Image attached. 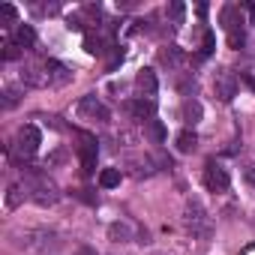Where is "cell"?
Masks as SVG:
<instances>
[{"instance_id": "cell-13", "label": "cell", "mask_w": 255, "mask_h": 255, "mask_svg": "<svg viewBox=\"0 0 255 255\" xmlns=\"http://www.w3.org/2000/svg\"><path fill=\"white\" fill-rule=\"evenodd\" d=\"M201 114H204V108H201L198 99H186V102H183V120H186L189 126L201 123Z\"/></svg>"}, {"instance_id": "cell-26", "label": "cell", "mask_w": 255, "mask_h": 255, "mask_svg": "<svg viewBox=\"0 0 255 255\" xmlns=\"http://www.w3.org/2000/svg\"><path fill=\"white\" fill-rule=\"evenodd\" d=\"M210 51H213V33L207 30V33H204V48H201V54H210Z\"/></svg>"}, {"instance_id": "cell-27", "label": "cell", "mask_w": 255, "mask_h": 255, "mask_svg": "<svg viewBox=\"0 0 255 255\" xmlns=\"http://www.w3.org/2000/svg\"><path fill=\"white\" fill-rule=\"evenodd\" d=\"M81 198H84V201H90V204H93V201H96V198H93V195H90V189H81Z\"/></svg>"}, {"instance_id": "cell-19", "label": "cell", "mask_w": 255, "mask_h": 255, "mask_svg": "<svg viewBox=\"0 0 255 255\" xmlns=\"http://www.w3.org/2000/svg\"><path fill=\"white\" fill-rule=\"evenodd\" d=\"M84 48H87L90 54H102V51H105V48H102V39H99V36H93V33H87V36H84Z\"/></svg>"}, {"instance_id": "cell-16", "label": "cell", "mask_w": 255, "mask_h": 255, "mask_svg": "<svg viewBox=\"0 0 255 255\" xmlns=\"http://www.w3.org/2000/svg\"><path fill=\"white\" fill-rule=\"evenodd\" d=\"M99 186H102V189H114V186H120V168H102V174H99Z\"/></svg>"}, {"instance_id": "cell-5", "label": "cell", "mask_w": 255, "mask_h": 255, "mask_svg": "<svg viewBox=\"0 0 255 255\" xmlns=\"http://www.w3.org/2000/svg\"><path fill=\"white\" fill-rule=\"evenodd\" d=\"M186 228H189L192 234H201V237L210 234V219H207V213H204V207H201L198 201H192V204L186 207Z\"/></svg>"}, {"instance_id": "cell-15", "label": "cell", "mask_w": 255, "mask_h": 255, "mask_svg": "<svg viewBox=\"0 0 255 255\" xmlns=\"http://www.w3.org/2000/svg\"><path fill=\"white\" fill-rule=\"evenodd\" d=\"M144 135H147L150 141L162 144V141H165V126H162V120H147V123H144Z\"/></svg>"}, {"instance_id": "cell-14", "label": "cell", "mask_w": 255, "mask_h": 255, "mask_svg": "<svg viewBox=\"0 0 255 255\" xmlns=\"http://www.w3.org/2000/svg\"><path fill=\"white\" fill-rule=\"evenodd\" d=\"M174 141H177V150H180V153H192V150L198 147V135H195L192 129L177 132V138H174Z\"/></svg>"}, {"instance_id": "cell-10", "label": "cell", "mask_w": 255, "mask_h": 255, "mask_svg": "<svg viewBox=\"0 0 255 255\" xmlns=\"http://www.w3.org/2000/svg\"><path fill=\"white\" fill-rule=\"evenodd\" d=\"M96 141L93 138H81V144H78V156H81V168H84V174H90L93 168H96Z\"/></svg>"}, {"instance_id": "cell-4", "label": "cell", "mask_w": 255, "mask_h": 255, "mask_svg": "<svg viewBox=\"0 0 255 255\" xmlns=\"http://www.w3.org/2000/svg\"><path fill=\"white\" fill-rule=\"evenodd\" d=\"M78 117H81V120H90V123H108V120H111L108 108H105L93 93L78 102Z\"/></svg>"}, {"instance_id": "cell-20", "label": "cell", "mask_w": 255, "mask_h": 255, "mask_svg": "<svg viewBox=\"0 0 255 255\" xmlns=\"http://www.w3.org/2000/svg\"><path fill=\"white\" fill-rule=\"evenodd\" d=\"M21 198H24L21 186H9V192H6V207H9V210H12V207H18V204H21Z\"/></svg>"}, {"instance_id": "cell-21", "label": "cell", "mask_w": 255, "mask_h": 255, "mask_svg": "<svg viewBox=\"0 0 255 255\" xmlns=\"http://www.w3.org/2000/svg\"><path fill=\"white\" fill-rule=\"evenodd\" d=\"M183 15H186V6H183V3H171V6H168V18H171L174 24H180Z\"/></svg>"}, {"instance_id": "cell-28", "label": "cell", "mask_w": 255, "mask_h": 255, "mask_svg": "<svg viewBox=\"0 0 255 255\" xmlns=\"http://www.w3.org/2000/svg\"><path fill=\"white\" fill-rule=\"evenodd\" d=\"M75 255H96V252H93V249H78Z\"/></svg>"}, {"instance_id": "cell-3", "label": "cell", "mask_w": 255, "mask_h": 255, "mask_svg": "<svg viewBox=\"0 0 255 255\" xmlns=\"http://www.w3.org/2000/svg\"><path fill=\"white\" fill-rule=\"evenodd\" d=\"M39 144H42L39 129H36L33 123H24L21 129H18V135H15V153H18L21 159H30V156L39 150Z\"/></svg>"}, {"instance_id": "cell-24", "label": "cell", "mask_w": 255, "mask_h": 255, "mask_svg": "<svg viewBox=\"0 0 255 255\" xmlns=\"http://www.w3.org/2000/svg\"><path fill=\"white\" fill-rule=\"evenodd\" d=\"M18 102V93L15 90H3V108H12Z\"/></svg>"}, {"instance_id": "cell-9", "label": "cell", "mask_w": 255, "mask_h": 255, "mask_svg": "<svg viewBox=\"0 0 255 255\" xmlns=\"http://www.w3.org/2000/svg\"><path fill=\"white\" fill-rule=\"evenodd\" d=\"M135 87H138L141 99H153V96H156V90H159L156 72H153V69H141V72L135 75Z\"/></svg>"}, {"instance_id": "cell-7", "label": "cell", "mask_w": 255, "mask_h": 255, "mask_svg": "<svg viewBox=\"0 0 255 255\" xmlns=\"http://www.w3.org/2000/svg\"><path fill=\"white\" fill-rule=\"evenodd\" d=\"M213 90H216V96L219 99H234V93H237V75L231 72V69H219L216 72V78H213Z\"/></svg>"}, {"instance_id": "cell-25", "label": "cell", "mask_w": 255, "mask_h": 255, "mask_svg": "<svg viewBox=\"0 0 255 255\" xmlns=\"http://www.w3.org/2000/svg\"><path fill=\"white\" fill-rule=\"evenodd\" d=\"M243 177H246V183H249V186H255V162H249V165L243 168Z\"/></svg>"}, {"instance_id": "cell-2", "label": "cell", "mask_w": 255, "mask_h": 255, "mask_svg": "<svg viewBox=\"0 0 255 255\" xmlns=\"http://www.w3.org/2000/svg\"><path fill=\"white\" fill-rule=\"evenodd\" d=\"M219 21H222V27L228 30V45H231V48H243L246 36H243V18H240V9H237L234 3L222 6Z\"/></svg>"}, {"instance_id": "cell-8", "label": "cell", "mask_w": 255, "mask_h": 255, "mask_svg": "<svg viewBox=\"0 0 255 255\" xmlns=\"http://www.w3.org/2000/svg\"><path fill=\"white\" fill-rule=\"evenodd\" d=\"M45 78H48V87H63V84L72 81V72L60 60H48L45 63Z\"/></svg>"}, {"instance_id": "cell-6", "label": "cell", "mask_w": 255, "mask_h": 255, "mask_svg": "<svg viewBox=\"0 0 255 255\" xmlns=\"http://www.w3.org/2000/svg\"><path fill=\"white\" fill-rule=\"evenodd\" d=\"M204 186L210 189V192H225L228 189V171L219 165V162H207L204 165Z\"/></svg>"}, {"instance_id": "cell-29", "label": "cell", "mask_w": 255, "mask_h": 255, "mask_svg": "<svg viewBox=\"0 0 255 255\" xmlns=\"http://www.w3.org/2000/svg\"><path fill=\"white\" fill-rule=\"evenodd\" d=\"M243 255H255V246H249V249H246V252H243Z\"/></svg>"}, {"instance_id": "cell-18", "label": "cell", "mask_w": 255, "mask_h": 255, "mask_svg": "<svg viewBox=\"0 0 255 255\" xmlns=\"http://www.w3.org/2000/svg\"><path fill=\"white\" fill-rule=\"evenodd\" d=\"M0 21H3V27L18 24V12H15V6H12V3H3V6H0Z\"/></svg>"}, {"instance_id": "cell-22", "label": "cell", "mask_w": 255, "mask_h": 255, "mask_svg": "<svg viewBox=\"0 0 255 255\" xmlns=\"http://www.w3.org/2000/svg\"><path fill=\"white\" fill-rule=\"evenodd\" d=\"M180 60H183V54H180V51H177L174 45H171L168 51H162V63H168V66H177Z\"/></svg>"}, {"instance_id": "cell-23", "label": "cell", "mask_w": 255, "mask_h": 255, "mask_svg": "<svg viewBox=\"0 0 255 255\" xmlns=\"http://www.w3.org/2000/svg\"><path fill=\"white\" fill-rule=\"evenodd\" d=\"M18 54H21V48H18L15 42H6V45H3V60H15Z\"/></svg>"}, {"instance_id": "cell-11", "label": "cell", "mask_w": 255, "mask_h": 255, "mask_svg": "<svg viewBox=\"0 0 255 255\" xmlns=\"http://www.w3.org/2000/svg\"><path fill=\"white\" fill-rule=\"evenodd\" d=\"M126 108H129V114H135L138 120H153V114H156V102L153 99H135V102H129V105H126Z\"/></svg>"}, {"instance_id": "cell-1", "label": "cell", "mask_w": 255, "mask_h": 255, "mask_svg": "<svg viewBox=\"0 0 255 255\" xmlns=\"http://www.w3.org/2000/svg\"><path fill=\"white\" fill-rule=\"evenodd\" d=\"M24 192H30V198H33L36 204H42V207L60 201V189H57V183H54L48 174L36 171V168L24 171Z\"/></svg>"}, {"instance_id": "cell-17", "label": "cell", "mask_w": 255, "mask_h": 255, "mask_svg": "<svg viewBox=\"0 0 255 255\" xmlns=\"http://www.w3.org/2000/svg\"><path fill=\"white\" fill-rule=\"evenodd\" d=\"M108 234H111V240H120V243L132 240V228L126 225V222H114V225L108 228Z\"/></svg>"}, {"instance_id": "cell-12", "label": "cell", "mask_w": 255, "mask_h": 255, "mask_svg": "<svg viewBox=\"0 0 255 255\" xmlns=\"http://www.w3.org/2000/svg\"><path fill=\"white\" fill-rule=\"evenodd\" d=\"M15 45L18 48H33L36 45V33H33L30 24H18L15 27Z\"/></svg>"}]
</instances>
